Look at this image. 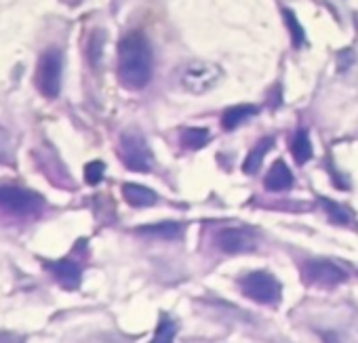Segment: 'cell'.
Here are the masks:
<instances>
[{
    "instance_id": "cell-7",
    "label": "cell",
    "mask_w": 358,
    "mask_h": 343,
    "mask_svg": "<svg viewBox=\"0 0 358 343\" xmlns=\"http://www.w3.org/2000/svg\"><path fill=\"white\" fill-rule=\"evenodd\" d=\"M301 278L306 284L331 289V286L345 282L348 272L329 259H310V261L301 263Z\"/></svg>"
},
{
    "instance_id": "cell-12",
    "label": "cell",
    "mask_w": 358,
    "mask_h": 343,
    "mask_svg": "<svg viewBox=\"0 0 358 343\" xmlns=\"http://www.w3.org/2000/svg\"><path fill=\"white\" fill-rule=\"evenodd\" d=\"M257 114H259V108L257 105H251V103L232 105V108H228L222 114V126L226 131H232V129H236L238 124H243L245 120H249V118H253Z\"/></svg>"
},
{
    "instance_id": "cell-20",
    "label": "cell",
    "mask_w": 358,
    "mask_h": 343,
    "mask_svg": "<svg viewBox=\"0 0 358 343\" xmlns=\"http://www.w3.org/2000/svg\"><path fill=\"white\" fill-rule=\"evenodd\" d=\"M103 43H106V36L103 32H93V36L89 38V61L91 66H99V59H101V51H103Z\"/></svg>"
},
{
    "instance_id": "cell-6",
    "label": "cell",
    "mask_w": 358,
    "mask_h": 343,
    "mask_svg": "<svg viewBox=\"0 0 358 343\" xmlns=\"http://www.w3.org/2000/svg\"><path fill=\"white\" fill-rule=\"evenodd\" d=\"M62 70H64V59L57 49H49L41 55L36 68V87L47 99H55L59 95Z\"/></svg>"
},
{
    "instance_id": "cell-16",
    "label": "cell",
    "mask_w": 358,
    "mask_h": 343,
    "mask_svg": "<svg viewBox=\"0 0 358 343\" xmlns=\"http://www.w3.org/2000/svg\"><path fill=\"white\" fill-rule=\"evenodd\" d=\"M291 154L297 164H306L312 160V141L308 137V131H297L293 141H291Z\"/></svg>"
},
{
    "instance_id": "cell-10",
    "label": "cell",
    "mask_w": 358,
    "mask_h": 343,
    "mask_svg": "<svg viewBox=\"0 0 358 343\" xmlns=\"http://www.w3.org/2000/svg\"><path fill=\"white\" fill-rule=\"evenodd\" d=\"M264 186L266 190L270 192H285V190H291L293 186V173L289 170V166L282 162V160H276L272 164V168L268 170V175L264 180Z\"/></svg>"
},
{
    "instance_id": "cell-14",
    "label": "cell",
    "mask_w": 358,
    "mask_h": 343,
    "mask_svg": "<svg viewBox=\"0 0 358 343\" xmlns=\"http://www.w3.org/2000/svg\"><path fill=\"white\" fill-rule=\"evenodd\" d=\"M272 145H274V139H272V137L259 139V143L249 152V156H247V160H245V164H243V168H245V173H247V175L257 173L259 166H262V162H264V158H266V154L272 149Z\"/></svg>"
},
{
    "instance_id": "cell-9",
    "label": "cell",
    "mask_w": 358,
    "mask_h": 343,
    "mask_svg": "<svg viewBox=\"0 0 358 343\" xmlns=\"http://www.w3.org/2000/svg\"><path fill=\"white\" fill-rule=\"evenodd\" d=\"M47 270L55 276L59 284L66 289H78L83 280V270L76 261L72 259H59V261H47Z\"/></svg>"
},
{
    "instance_id": "cell-15",
    "label": "cell",
    "mask_w": 358,
    "mask_h": 343,
    "mask_svg": "<svg viewBox=\"0 0 358 343\" xmlns=\"http://www.w3.org/2000/svg\"><path fill=\"white\" fill-rule=\"evenodd\" d=\"M211 141V133L209 129H201V126H190L182 133V147L196 152L201 147H205Z\"/></svg>"
},
{
    "instance_id": "cell-21",
    "label": "cell",
    "mask_w": 358,
    "mask_h": 343,
    "mask_svg": "<svg viewBox=\"0 0 358 343\" xmlns=\"http://www.w3.org/2000/svg\"><path fill=\"white\" fill-rule=\"evenodd\" d=\"M103 173H106V164L99 160H93L85 166V182L89 186H97L103 180Z\"/></svg>"
},
{
    "instance_id": "cell-4",
    "label": "cell",
    "mask_w": 358,
    "mask_h": 343,
    "mask_svg": "<svg viewBox=\"0 0 358 343\" xmlns=\"http://www.w3.org/2000/svg\"><path fill=\"white\" fill-rule=\"evenodd\" d=\"M220 78H222V68L201 59L188 61L179 70V85H182L184 91L194 95L211 91L220 82Z\"/></svg>"
},
{
    "instance_id": "cell-13",
    "label": "cell",
    "mask_w": 358,
    "mask_h": 343,
    "mask_svg": "<svg viewBox=\"0 0 358 343\" xmlns=\"http://www.w3.org/2000/svg\"><path fill=\"white\" fill-rule=\"evenodd\" d=\"M135 232L141 236L158 238V240H177V238H182L184 228L175 221H164V224H156V226H141Z\"/></svg>"
},
{
    "instance_id": "cell-5",
    "label": "cell",
    "mask_w": 358,
    "mask_h": 343,
    "mask_svg": "<svg viewBox=\"0 0 358 343\" xmlns=\"http://www.w3.org/2000/svg\"><path fill=\"white\" fill-rule=\"evenodd\" d=\"M241 291L251 301L262 303V305H274V307L280 303V297H282L280 282L268 272H251V274L243 276Z\"/></svg>"
},
{
    "instance_id": "cell-19",
    "label": "cell",
    "mask_w": 358,
    "mask_h": 343,
    "mask_svg": "<svg viewBox=\"0 0 358 343\" xmlns=\"http://www.w3.org/2000/svg\"><path fill=\"white\" fill-rule=\"evenodd\" d=\"M282 15H285V24H287V28H289V34H291L293 47H301V45L306 43V30L301 28V24L297 22V17H295V13H293V11L285 9V11H282Z\"/></svg>"
},
{
    "instance_id": "cell-17",
    "label": "cell",
    "mask_w": 358,
    "mask_h": 343,
    "mask_svg": "<svg viewBox=\"0 0 358 343\" xmlns=\"http://www.w3.org/2000/svg\"><path fill=\"white\" fill-rule=\"evenodd\" d=\"M179 330V324L175 318H171L169 314H162L154 333V339L150 343H175V335Z\"/></svg>"
},
{
    "instance_id": "cell-1",
    "label": "cell",
    "mask_w": 358,
    "mask_h": 343,
    "mask_svg": "<svg viewBox=\"0 0 358 343\" xmlns=\"http://www.w3.org/2000/svg\"><path fill=\"white\" fill-rule=\"evenodd\" d=\"M154 55L141 32H129L118 43V80L129 91H141L152 80Z\"/></svg>"
},
{
    "instance_id": "cell-3",
    "label": "cell",
    "mask_w": 358,
    "mask_h": 343,
    "mask_svg": "<svg viewBox=\"0 0 358 343\" xmlns=\"http://www.w3.org/2000/svg\"><path fill=\"white\" fill-rule=\"evenodd\" d=\"M45 200L20 186H0V211L13 217H34L43 211Z\"/></svg>"
},
{
    "instance_id": "cell-8",
    "label": "cell",
    "mask_w": 358,
    "mask_h": 343,
    "mask_svg": "<svg viewBox=\"0 0 358 343\" xmlns=\"http://www.w3.org/2000/svg\"><path fill=\"white\" fill-rule=\"evenodd\" d=\"M217 247L228 253V255H241V253H251L257 247V240L251 232L238 230V228H226L217 234L215 238Z\"/></svg>"
},
{
    "instance_id": "cell-18",
    "label": "cell",
    "mask_w": 358,
    "mask_h": 343,
    "mask_svg": "<svg viewBox=\"0 0 358 343\" xmlns=\"http://www.w3.org/2000/svg\"><path fill=\"white\" fill-rule=\"evenodd\" d=\"M318 203H320V207L327 211V217H329L335 226H350L352 215H350L343 207H339L337 203H333V200H329V198H320Z\"/></svg>"
},
{
    "instance_id": "cell-11",
    "label": "cell",
    "mask_w": 358,
    "mask_h": 343,
    "mask_svg": "<svg viewBox=\"0 0 358 343\" xmlns=\"http://www.w3.org/2000/svg\"><path fill=\"white\" fill-rule=\"evenodd\" d=\"M122 196L135 209L152 207V205L158 203V194L154 190L145 188V186H139V184H124L122 186Z\"/></svg>"
},
{
    "instance_id": "cell-2",
    "label": "cell",
    "mask_w": 358,
    "mask_h": 343,
    "mask_svg": "<svg viewBox=\"0 0 358 343\" xmlns=\"http://www.w3.org/2000/svg\"><path fill=\"white\" fill-rule=\"evenodd\" d=\"M118 156H120L122 164L129 170H135V173H148L152 168V152L148 147L145 137L137 129H127L120 135Z\"/></svg>"
},
{
    "instance_id": "cell-22",
    "label": "cell",
    "mask_w": 358,
    "mask_h": 343,
    "mask_svg": "<svg viewBox=\"0 0 358 343\" xmlns=\"http://www.w3.org/2000/svg\"><path fill=\"white\" fill-rule=\"evenodd\" d=\"M0 343H26L24 335L13 330H0Z\"/></svg>"
}]
</instances>
